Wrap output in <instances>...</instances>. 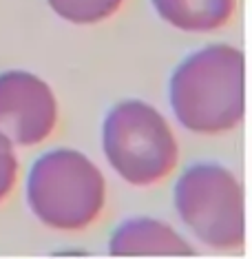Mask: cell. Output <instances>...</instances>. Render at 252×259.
I'll return each instance as SVG.
<instances>
[{
    "label": "cell",
    "mask_w": 252,
    "mask_h": 259,
    "mask_svg": "<svg viewBox=\"0 0 252 259\" xmlns=\"http://www.w3.org/2000/svg\"><path fill=\"white\" fill-rule=\"evenodd\" d=\"M171 107L179 124L199 135H219L245 115V58L232 45H208L186 56L171 75Z\"/></svg>",
    "instance_id": "cell-1"
},
{
    "label": "cell",
    "mask_w": 252,
    "mask_h": 259,
    "mask_svg": "<svg viewBox=\"0 0 252 259\" xmlns=\"http://www.w3.org/2000/svg\"><path fill=\"white\" fill-rule=\"evenodd\" d=\"M27 202L44 226L78 233L93 226L107 202L104 175L75 149L46 151L27 178Z\"/></svg>",
    "instance_id": "cell-2"
},
{
    "label": "cell",
    "mask_w": 252,
    "mask_h": 259,
    "mask_svg": "<svg viewBox=\"0 0 252 259\" xmlns=\"http://www.w3.org/2000/svg\"><path fill=\"white\" fill-rule=\"evenodd\" d=\"M102 146L113 170L133 186L166 180L179 160L177 138L166 117L135 98L122 100L107 113Z\"/></svg>",
    "instance_id": "cell-3"
},
{
    "label": "cell",
    "mask_w": 252,
    "mask_h": 259,
    "mask_svg": "<svg viewBox=\"0 0 252 259\" xmlns=\"http://www.w3.org/2000/svg\"><path fill=\"white\" fill-rule=\"evenodd\" d=\"M175 208L190 233L215 250H239L245 241L243 186L230 168L192 164L175 184Z\"/></svg>",
    "instance_id": "cell-4"
},
{
    "label": "cell",
    "mask_w": 252,
    "mask_h": 259,
    "mask_svg": "<svg viewBox=\"0 0 252 259\" xmlns=\"http://www.w3.org/2000/svg\"><path fill=\"white\" fill-rule=\"evenodd\" d=\"M58 124L56 93L31 71L0 73V138L11 146H36Z\"/></svg>",
    "instance_id": "cell-5"
},
{
    "label": "cell",
    "mask_w": 252,
    "mask_h": 259,
    "mask_svg": "<svg viewBox=\"0 0 252 259\" xmlns=\"http://www.w3.org/2000/svg\"><path fill=\"white\" fill-rule=\"evenodd\" d=\"M109 252L115 257H192L195 248L171 224L155 217H131L113 231Z\"/></svg>",
    "instance_id": "cell-6"
},
{
    "label": "cell",
    "mask_w": 252,
    "mask_h": 259,
    "mask_svg": "<svg viewBox=\"0 0 252 259\" xmlns=\"http://www.w3.org/2000/svg\"><path fill=\"white\" fill-rule=\"evenodd\" d=\"M153 7L179 31L208 33L230 22L237 0H153Z\"/></svg>",
    "instance_id": "cell-7"
},
{
    "label": "cell",
    "mask_w": 252,
    "mask_h": 259,
    "mask_svg": "<svg viewBox=\"0 0 252 259\" xmlns=\"http://www.w3.org/2000/svg\"><path fill=\"white\" fill-rule=\"evenodd\" d=\"M62 20L73 25H95L111 18L124 0H46Z\"/></svg>",
    "instance_id": "cell-8"
},
{
    "label": "cell",
    "mask_w": 252,
    "mask_h": 259,
    "mask_svg": "<svg viewBox=\"0 0 252 259\" xmlns=\"http://www.w3.org/2000/svg\"><path fill=\"white\" fill-rule=\"evenodd\" d=\"M18 180V157L5 138H0V202L9 197Z\"/></svg>",
    "instance_id": "cell-9"
},
{
    "label": "cell",
    "mask_w": 252,
    "mask_h": 259,
    "mask_svg": "<svg viewBox=\"0 0 252 259\" xmlns=\"http://www.w3.org/2000/svg\"><path fill=\"white\" fill-rule=\"evenodd\" d=\"M56 259H86V257H56Z\"/></svg>",
    "instance_id": "cell-10"
}]
</instances>
